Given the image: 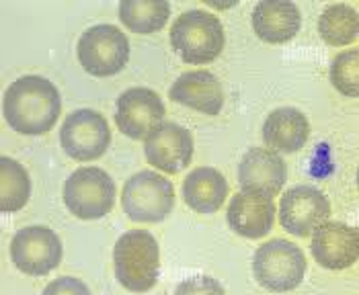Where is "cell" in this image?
Returning a JSON list of instances; mask_svg holds the SVG:
<instances>
[{
  "instance_id": "6da1fadb",
  "label": "cell",
  "mask_w": 359,
  "mask_h": 295,
  "mask_svg": "<svg viewBox=\"0 0 359 295\" xmlns=\"http://www.w3.org/2000/svg\"><path fill=\"white\" fill-rule=\"evenodd\" d=\"M62 111L60 90L39 74H25L8 84L2 99L6 123L23 135L48 134Z\"/></svg>"
},
{
  "instance_id": "7a4b0ae2",
  "label": "cell",
  "mask_w": 359,
  "mask_h": 295,
  "mask_svg": "<svg viewBox=\"0 0 359 295\" xmlns=\"http://www.w3.org/2000/svg\"><path fill=\"white\" fill-rule=\"evenodd\" d=\"M117 281L134 294L150 291L161 273V248L148 230H130L119 236L113 248Z\"/></svg>"
},
{
  "instance_id": "3957f363",
  "label": "cell",
  "mask_w": 359,
  "mask_h": 295,
  "mask_svg": "<svg viewBox=\"0 0 359 295\" xmlns=\"http://www.w3.org/2000/svg\"><path fill=\"white\" fill-rule=\"evenodd\" d=\"M224 43L226 35L222 21L203 8L181 13L170 25V46L189 64H208L216 60Z\"/></svg>"
},
{
  "instance_id": "277c9868",
  "label": "cell",
  "mask_w": 359,
  "mask_h": 295,
  "mask_svg": "<svg viewBox=\"0 0 359 295\" xmlns=\"http://www.w3.org/2000/svg\"><path fill=\"white\" fill-rule=\"evenodd\" d=\"M306 273L304 252L290 240L273 238L261 244L252 254V275L269 291L283 294L296 289Z\"/></svg>"
},
{
  "instance_id": "5b68a950",
  "label": "cell",
  "mask_w": 359,
  "mask_h": 295,
  "mask_svg": "<svg viewBox=\"0 0 359 295\" xmlns=\"http://www.w3.org/2000/svg\"><path fill=\"white\" fill-rule=\"evenodd\" d=\"M121 205L128 217L134 221H163L175 205L172 183L161 172L140 170L126 181L121 191Z\"/></svg>"
},
{
  "instance_id": "8992f818",
  "label": "cell",
  "mask_w": 359,
  "mask_h": 295,
  "mask_svg": "<svg viewBox=\"0 0 359 295\" xmlns=\"http://www.w3.org/2000/svg\"><path fill=\"white\" fill-rule=\"evenodd\" d=\"M62 197L70 214L81 219H99L115 205V183L99 166H81L66 179Z\"/></svg>"
},
{
  "instance_id": "52a82bcc",
  "label": "cell",
  "mask_w": 359,
  "mask_h": 295,
  "mask_svg": "<svg viewBox=\"0 0 359 295\" xmlns=\"http://www.w3.org/2000/svg\"><path fill=\"white\" fill-rule=\"evenodd\" d=\"M79 62L95 76H111L123 70L130 60V39L119 27L99 23L84 31L76 43Z\"/></svg>"
},
{
  "instance_id": "ba28073f",
  "label": "cell",
  "mask_w": 359,
  "mask_h": 295,
  "mask_svg": "<svg viewBox=\"0 0 359 295\" xmlns=\"http://www.w3.org/2000/svg\"><path fill=\"white\" fill-rule=\"evenodd\" d=\"M60 142L70 158L79 162L97 160L109 148V123L95 109H74L62 123Z\"/></svg>"
},
{
  "instance_id": "9c48e42d",
  "label": "cell",
  "mask_w": 359,
  "mask_h": 295,
  "mask_svg": "<svg viewBox=\"0 0 359 295\" xmlns=\"http://www.w3.org/2000/svg\"><path fill=\"white\" fill-rule=\"evenodd\" d=\"M62 240L48 226L21 228L11 240V259L15 267L33 277L48 275L62 263Z\"/></svg>"
},
{
  "instance_id": "30bf717a",
  "label": "cell",
  "mask_w": 359,
  "mask_h": 295,
  "mask_svg": "<svg viewBox=\"0 0 359 295\" xmlns=\"http://www.w3.org/2000/svg\"><path fill=\"white\" fill-rule=\"evenodd\" d=\"M165 113V103L156 90L148 86H130L117 99L115 123L123 135L146 139L163 123Z\"/></svg>"
},
{
  "instance_id": "8fae6325",
  "label": "cell",
  "mask_w": 359,
  "mask_h": 295,
  "mask_svg": "<svg viewBox=\"0 0 359 295\" xmlns=\"http://www.w3.org/2000/svg\"><path fill=\"white\" fill-rule=\"evenodd\" d=\"M331 215V203L320 188L296 185L287 188L279 201V221L283 230L306 238Z\"/></svg>"
},
{
  "instance_id": "7c38bea8",
  "label": "cell",
  "mask_w": 359,
  "mask_h": 295,
  "mask_svg": "<svg viewBox=\"0 0 359 295\" xmlns=\"http://www.w3.org/2000/svg\"><path fill=\"white\" fill-rule=\"evenodd\" d=\"M194 135L187 128L163 121L152 134L144 139V154L148 164L166 174H177L194 158Z\"/></svg>"
},
{
  "instance_id": "4fadbf2b",
  "label": "cell",
  "mask_w": 359,
  "mask_h": 295,
  "mask_svg": "<svg viewBox=\"0 0 359 295\" xmlns=\"http://www.w3.org/2000/svg\"><path fill=\"white\" fill-rule=\"evenodd\" d=\"M287 181V166L283 158L269 148H250L238 164L241 191L265 197H276Z\"/></svg>"
},
{
  "instance_id": "5bb4252c",
  "label": "cell",
  "mask_w": 359,
  "mask_h": 295,
  "mask_svg": "<svg viewBox=\"0 0 359 295\" xmlns=\"http://www.w3.org/2000/svg\"><path fill=\"white\" fill-rule=\"evenodd\" d=\"M358 228L327 219L312 232V256L325 268H347L358 261Z\"/></svg>"
},
{
  "instance_id": "9a60e30c",
  "label": "cell",
  "mask_w": 359,
  "mask_h": 295,
  "mask_svg": "<svg viewBox=\"0 0 359 295\" xmlns=\"http://www.w3.org/2000/svg\"><path fill=\"white\" fill-rule=\"evenodd\" d=\"M226 219L230 230H234L238 236L257 240L271 232L276 221V203L271 197L238 191L230 199Z\"/></svg>"
},
{
  "instance_id": "2e32d148",
  "label": "cell",
  "mask_w": 359,
  "mask_h": 295,
  "mask_svg": "<svg viewBox=\"0 0 359 295\" xmlns=\"http://www.w3.org/2000/svg\"><path fill=\"white\" fill-rule=\"evenodd\" d=\"M255 33L269 43H283L296 37L302 27V13L292 0H261L255 4L252 15Z\"/></svg>"
},
{
  "instance_id": "e0dca14e",
  "label": "cell",
  "mask_w": 359,
  "mask_h": 295,
  "mask_svg": "<svg viewBox=\"0 0 359 295\" xmlns=\"http://www.w3.org/2000/svg\"><path fill=\"white\" fill-rule=\"evenodd\" d=\"M168 97L175 103L203 111L208 115H218L224 107V88L218 76L210 70L183 72L170 84Z\"/></svg>"
},
{
  "instance_id": "ac0fdd59",
  "label": "cell",
  "mask_w": 359,
  "mask_h": 295,
  "mask_svg": "<svg viewBox=\"0 0 359 295\" xmlns=\"http://www.w3.org/2000/svg\"><path fill=\"white\" fill-rule=\"evenodd\" d=\"M310 134L308 117L296 107L273 109L263 123V139L277 154H294L304 148Z\"/></svg>"
},
{
  "instance_id": "d6986e66",
  "label": "cell",
  "mask_w": 359,
  "mask_h": 295,
  "mask_svg": "<svg viewBox=\"0 0 359 295\" xmlns=\"http://www.w3.org/2000/svg\"><path fill=\"white\" fill-rule=\"evenodd\" d=\"M228 197V183L218 168L197 166L183 181V199L197 214H214Z\"/></svg>"
},
{
  "instance_id": "ffe728a7",
  "label": "cell",
  "mask_w": 359,
  "mask_h": 295,
  "mask_svg": "<svg viewBox=\"0 0 359 295\" xmlns=\"http://www.w3.org/2000/svg\"><path fill=\"white\" fill-rule=\"evenodd\" d=\"M31 197V179L21 162L0 158V212L11 214L25 207Z\"/></svg>"
},
{
  "instance_id": "44dd1931",
  "label": "cell",
  "mask_w": 359,
  "mask_h": 295,
  "mask_svg": "<svg viewBox=\"0 0 359 295\" xmlns=\"http://www.w3.org/2000/svg\"><path fill=\"white\" fill-rule=\"evenodd\" d=\"M170 17L168 0H121L119 19L136 33H154L165 27Z\"/></svg>"
},
{
  "instance_id": "7402d4cb",
  "label": "cell",
  "mask_w": 359,
  "mask_h": 295,
  "mask_svg": "<svg viewBox=\"0 0 359 295\" xmlns=\"http://www.w3.org/2000/svg\"><path fill=\"white\" fill-rule=\"evenodd\" d=\"M318 33L331 46H347L358 39V11L351 4L334 2L323 8Z\"/></svg>"
},
{
  "instance_id": "603a6c76",
  "label": "cell",
  "mask_w": 359,
  "mask_h": 295,
  "mask_svg": "<svg viewBox=\"0 0 359 295\" xmlns=\"http://www.w3.org/2000/svg\"><path fill=\"white\" fill-rule=\"evenodd\" d=\"M359 52L358 50H345L334 55L331 64V82L337 90H341L347 97H358L359 90Z\"/></svg>"
},
{
  "instance_id": "cb8c5ba5",
  "label": "cell",
  "mask_w": 359,
  "mask_h": 295,
  "mask_svg": "<svg viewBox=\"0 0 359 295\" xmlns=\"http://www.w3.org/2000/svg\"><path fill=\"white\" fill-rule=\"evenodd\" d=\"M175 295H226L224 287L208 275H197L181 281L175 289Z\"/></svg>"
},
{
  "instance_id": "d4e9b609",
  "label": "cell",
  "mask_w": 359,
  "mask_h": 295,
  "mask_svg": "<svg viewBox=\"0 0 359 295\" xmlns=\"http://www.w3.org/2000/svg\"><path fill=\"white\" fill-rule=\"evenodd\" d=\"M41 295H90V289L76 277H57L46 285Z\"/></svg>"
}]
</instances>
